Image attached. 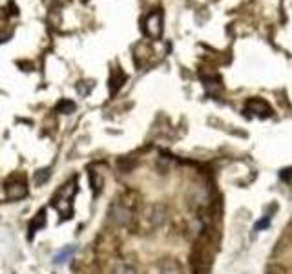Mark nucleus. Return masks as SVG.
I'll list each match as a JSON object with an SVG mask.
<instances>
[{
	"mask_svg": "<svg viewBox=\"0 0 292 274\" xmlns=\"http://www.w3.org/2000/svg\"><path fill=\"white\" fill-rule=\"evenodd\" d=\"M124 82H126V75L122 74L119 68L112 70V75H110V92H112V95L117 94Z\"/></svg>",
	"mask_w": 292,
	"mask_h": 274,
	"instance_id": "nucleus-5",
	"label": "nucleus"
},
{
	"mask_svg": "<svg viewBox=\"0 0 292 274\" xmlns=\"http://www.w3.org/2000/svg\"><path fill=\"white\" fill-rule=\"evenodd\" d=\"M246 112L258 114V115H268L270 114V108H268V104L263 102V100H250L248 106H246Z\"/></svg>",
	"mask_w": 292,
	"mask_h": 274,
	"instance_id": "nucleus-6",
	"label": "nucleus"
},
{
	"mask_svg": "<svg viewBox=\"0 0 292 274\" xmlns=\"http://www.w3.org/2000/svg\"><path fill=\"white\" fill-rule=\"evenodd\" d=\"M145 218H146V221L150 223V227H153V228L161 227V225L166 221L165 207H163V205H150V207L146 208Z\"/></svg>",
	"mask_w": 292,
	"mask_h": 274,
	"instance_id": "nucleus-3",
	"label": "nucleus"
},
{
	"mask_svg": "<svg viewBox=\"0 0 292 274\" xmlns=\"http://www.w3.org/2000/svg\"><path fill=\"white\" fill-rule=\"evenodd\" d=\"M59 114H72L73 110H75V102H72V100H60L59 104H57V108H55Z\"/></svg>",
	"mask_w": 292,
	"mask_h": 274,
	"instance_id": "nucleus-9",
	"label": "nucleus"
},
{
	"mask_svg": "<svg viewBox=\"0 0 292 274\" xmlns=\"http://www.w3.org/2000/svg\"><path fill=\"white\" fill-rule=\"evenodd\" d=\"M145 31L152 39H159L163 35V15H161V11H153V13L146 17Z\"/></svg>",
	"mask_w": 292,
	"mask_h": 274,
	"instance_id": "nucleus-2",
	"label": "nucleus"
},
{
	"mask_svg": "<svg viewBox=\"0 0 292 274\" xmlns=\"http://www.w3.org/2000/svg\"><path fill=\"white\" fill-rule=\"evenodd\" d=\"M108 214H110L112 223L117 225V227H130L133 223V218H135V216H133L132 203L126 199H117L115 203H112Z\"/></svg>",
	"mask_w": 292,
	"mask_h": 274,
	"instance_id": "nucleus-1",
	"label": "nucleus"
},
{
	"mask_svg": "<svg viewBox=\"0 0 292 274\" xmlns=\"http://www.w3.org/2000/svg\"><path fill=\"white\" fill-rule=\"evenodd\" d=\"M73 250H75V247H66L60 254L55 256V263H62V261H66V258H70V256L73 254Z\"/></svg>",
	"mask_w": 292,
	"mask_h": 274,
	"instance_id": "nucleus-10",
	"label": "nucleus"
},
{
	"mask_svg": "<svg viewBox=\"0 0 292 274\" xmlns=\"http://www.w3.org/2000/svg\"><path fill=\"white\" fill-rule=\"evenodd\" d=\"M27 192L26 188V179H19V181H13V183H9L7 185V196L11 198V199H20V198H24Z\"/></svg>",
	"mask_w": 292,
	"mask_h": 274,
	"instance_id": "nucleus-4",
	"label": "nucleus"
},
{
	"mask_svg": "<svg viewBox=\"0 0 292 274\" xmlns=\"http://www.w3.org/2000/svg\"><path fill=\"white\" fill-rule=\"evenodd\" d=\"M159 274H181L179 263L175 260H163L159 263Z\"/></svg>",
	"mask_w": 292,
	"mask_h": 274,
	"instance_id": "nucleus-7",
	"label": "nucleus"
},
{
	"mask_svg": "<svg viewBox=\"0 0 292 274\" xmlns=\"http://www.w3.org/2000/svg\"><path fill=\"white\" fill-rule=\"evenodd\" d=\"M112 274H139V271L128 261H119V263L113 265Z\"/></svg>",
	"mask_w": 292,
	"mask_h": 274,
	"instance_id": "nucleus-8",
	"label": "nucleus"
},
{
	"mask_svg": "<svg viewBox=\"0 0 292 274\" xmlns=\"http://www.w3.org/2000/svg\"><path fill=\"white\" fill-rule=\"evenodd\" d=\"M48 177H49V172H48V170H40V172H37V175H35V183H37V185H44L48 181Z\"/></svg>",
	"mask_w": 292,
	"mask_h": 274,
	"instance_id": "nucleus-11",
	"label": "nucleus"
}]
</instances>
